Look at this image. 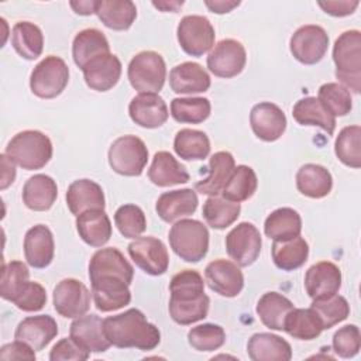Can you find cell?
Listing matches in <instances>:
<instances>
[{"mask_svg":"<svg viewBox=\"0 0 361 361\" xmlns=\"http://www.w3.org/2000/svg\"><path fill=\"white\" fill-rule=\"evenodd\" d=\"M286 116L282 109L271 102H261L251 109V130L257 138L265 142L279 140L286 130Z\"/></svg>","mask_w":361,"mask_h":361,"instance_id":"9a60e30c","label":"cell"},{"mask_svg":"<svg viewBox=\"0 0 361 361\" xmlns=\"http://www.w3.org/2000/svg\"><path fill=\"white\" fill-rule=\"evenodd\" d=\"M120 278L127 283L133 282L134 268L126 257L114 247L97 250L89 261V279Z\"/></svg>","mask_w":361,"mask_h":361,"instance_id":"2e32d148","label":"cell"},{"mask_svg":"<svg viewBox=\"0 0 361 361\" xmlns=\"http://www.w3.org/2000/svg\"><path fill=\"white\" fill-rule=\"evenodd\" d=\"M210 85L209 73L197 62H182L169 72V86L178 94L203 93Z\"/></svg>","mask_w":361,"mask_h":361,"instance_id":"484cf974","label":"cell"},{"mask_svg":"<svg viewBox=\"0 0 361 361\" xmlns=\"http://www.w3.org/2000/svg\"><path fill=\"white\" fill-rule=\"evenodd\" d=\"M247 354L252 361H289L290 344L272 333H255L247 343Z\"/></svg>","mask_w":361,"mask_h":361,"instance_id":"4316f807","label":"cell"},{"mask_svg":"<svg viewBox=\"0 0 361 361\" xmlns=\"http://www.w3.org/2000/svg\"><path fill=\"white\" fill-rule=\"evenodd\" d=\"M209 230L195 219H180L173 223L168 238L172 251L186 262H199L209 250Z\"/></svg>","mask_w":361,"mask_h":361,"instance_id":"277c9868","label":"cell"},{"mask_svg":"<svg viewBox=\"0 0 361 361\" xmlns=\"http://www.w3.org/2000/svg\"><path fill=\"white\" fill-rule=\"evenodd\" d=\"M110 168L123 176H140L148 162V148L135 135H121L109 148Z\"/></svg>","mask_w":361,"mask_h":361,"instance_id":"8992f818","label":"cell"},{"mask_svg":"<svg viewBox=\"0 0 361 361\" xmlns=\"http://www.w3.org/2000/svg\"><path fill=\"white\" fill-rule=\"evenodd\" d=\"M58 331V323L52 316H28L18 323L14 338L24 341L35 351H41L56 337Z\"/></svg>","mask_w":361,"mask_h":361,"instance_id":"7402d4cb","label":"cell"},{"mask_svg":"<svg viewBox=\"0 0 361 361\" xmlns=\"http://www.w3.org/2000/svg\"><path fill=\"white\" fill-rule=\"evenodd\" d=\"M90 300L92 293L87 286L75 278H65L54 288V309L62 317L76 319L83 316L90 309Z\"/></svg>","mask_w":361,"mask_h":361,"instance_id":"8fae6325","label":"cell"},{"mask_svg":"<svg viewBox=\"0 0 361 361\" xmlns=\"http://www.w3.org/2000/svg\"><path fill=\"white\" fill-rule=\"evenodd\" d=\"M358 1L353 0H344V1H319V7L324 10V13L333 16V17H345L355 11L358 7Z\"/></svg>","mask_w":361,"mask_h":361,"instance_id":"680465c9","label":"cell"},{"mask_svg":"<svg viewBox=\"0 0 361 361\" xmlns=\"http://www.w3.org/2000/svg\"><path fill=\"white\" fill-rule=\"evenodd\" d=\"M293 309V303L278 292L264 293L255 307L261 323L271 330H283L285 319Z\"/></svg>","mask_w":361,"mask_h":361,"instance_id":"d590c367","label":"cell"},{"mask_svg":"<svg viewBox=\"0 0 361 361\" xmlns=\"http://www.w3.org/2000/svg\"><path fill=\"white\" fill-rule=\"evenodd\" d=\"M298 190L312 199H322L331 192L333 178L329 169L317 164H305L296 172Z\"/></svg>","mask_w":361,"mask_h":361,"instance_id":"d6a6232c","label":"cell"},{"mask_svg":"<svg viewBox=\"0 0 361 361\" xmlns=\"http://www.w3.org/2000/svg\"><path fill=\"white\" fill-rule=\"evenodd\" d=\"M333 350L341 358H353L358 354L361 347L360 329L355 324L340 327L333 336Z\"/></svg>","mask_w":361,"mask_h":361,"instance_id":"db71d44e","label":"cell"},{"mask_svg":"<svg viewBox=\"0 0 361 361\" xmlns=\"http://www.w3.org/2000/svg\"><path fill=\"white\" fill-rule=\"evenodd\" d=\"M336 78L353 93L361 90V32L348 30L340 34L333 47Z\"/></svg>","mask_w":361,"mask_h":361,"instance_id":"3957f363","label":"cell"},{"mask_svg":"<svg viewBox=\"0 0 361 361\" xmlns=\"http://www.w3.org/2000/svg\"><path fill=\"white\" fill-rule=\"evenodd\" d=\"M199 199L193 189H178L164 192L155 203V210L165 223H175L193 214L197 209Z\"/></svg>","mask_w":361,"mask_h":361,"instance_id":"cb8c5ba5","label":"cell"},{"mask_svg":"<svg viewBox=\"0 0 361 361\" xmlns=\"http://www.w3.org/2000/svg\"><path fill=\"white\" fill-rule=\"evenodd\" d=\"M234 168L235 161L230 152L219 151L213 154L209 161V175L195 183V190L207 196L220 195Z\"/></svg>","mask_w":361,"mask_h":361,"instance_id":"83f0119b","label":"cell"},{"mask_svg":"<svg viewBox=\"0 0 361 361\" xmlns=\"http://www.w3.org/2000/svg\"><path fill=\"white\" fill-rule=\"evenodd\" d=\"M130 118L144 128H158L166 123L169 110L158 93H138L128 104Z\"/></svg>","mask_w":361,"mask_h":361,"instance_id":"e0dca14e","label":"cell"},{"mask_svg":"<svg viewBox=\"0 0 361 361\" xmlns=\"http://www.w3.org/2000/svg\"><path fill=\"white\" fill-rule=\"evenodd\" d=\"M319 102L336 118L347 116L353 109V97L348 89L337 82H329L319 87Z\"/></svg>","mask_w":361,"mask_h":361,"instance_id":"7dc6e473","label":"cell"},{"mask_svg":"<svg viewBox=\"0 0 361 361\" xmlns=\"http://www.w3.org/2000/svg\"><path fill=\"white\" fill-rule=\"evenodd\" d=\"M292 116L300 126H316L330 135L336 130V118L314 96H307L298 100L292 109Z\"/></svg>","mask_w":361,"mask_h":361,"instance_id":"74e56055","label":"cell"},{"mask_svg":"<svg viewBox=\"0 0 361 361\" xmlns=\"http://www.w3.org/2000/svg\"><path fill=\"white\" fill-rule=\"evenodd\" d=\"M172 300L189 302L204 295L203 276L195 269H183L175 274L169 282Z\"/></svg>","mask_w":361,"mask_h":361,"instance_id":"bcb514c9","label":"cell"},{"mask_svg":"<svg viewBox=\"0 0 361 361\" xmlns=\"http://www.w3.org/2000/svg\"><path fill=\"white\" fill-rule=\"evenodd\" d=\"M130 85L140 93H158L166 79V65L155 51H141L128 63Z\"/></svg>","mask_w":361,"mask_h":361,"instance_id":"5b68a950","label":"cell"},{"mask_svg":"<svg viewBox=\"0 0 361 361\" xmlns=\"http://www.w3.org/2000/svg\"><path fill=\"white\" fill-rule=\"evenodd\" d=\"M210 100L206 97H175L171 102V116L178 123L200 124L209 118Z\"/></svg>","mask_w":361,"mask_h":361,"instance_id":"ee69618b","label":"cell"},{"mask_svg":"<svg viewBox=\"0 0 361 361\" xmlns=\"http://www.w3.org/2000/svg\"><path fill=\"white\" fill-rule=\"evenodd\" d=\"M90 357V353L79 347L71 337L61 338L51 350V361H85Z\"/></svg>","mask_w":361,"mask_h":361,"instance_id":"9f6ffc18","label":"cell"},{"mask_svg":"<svg viewBox=\"0 0 361 361\" xmlns=\"http://www.w3.org/2000/svg\"><path fill=\"white\" fill-rule=\"evenodd\" d=\"M259 230L248 221L238 223L226 235V251L238 267H250L261 252Z\"/></svg>","mask_w":361,"mask_h":361,"instance_id":"30bf717a","label":"cell"},{"mask_svg":"<svg viewBox=\"0 0 361 361\" xmlns=\"http://www.w3.org/2000/svg\"><path fill=\"white\" fill-rule=\"evenodd\" d=\"M209 306H210V299L204 293L200 298L189 302L169 299L168 310H169L171 319L175 323L180 326H188L199 320H203L209 313Z\"/></svg>","mask_w":361,"mask_h":361,"instance_id":"681fc988","label":"cell"},{"mask_svg":"<svg viewBox=\"0 0 361 361\" xmlns=\"http://www.w3.org/2000/svg\"><path fill=\"white\" fill-rule=\"evenodd\" d=\"M152 6L162 10V11L176 13L178 8L183 6V1H152Z\"/></svg>","mask_w":361,"mask_h":361,"instance_id":"be15d7a7","label":"cell"},{"mask_svg":"<svg viewBox=\"0 0 361 361\" xmlns=\"http://www.w3.org/2000/svg\"><path fill=\"white\" fill-rule=\"evenodd\" d=\"M114 223L126 238H138L147 228L145 214L135 204L120 206L114 213Z\"/></svg>","mask_w":361,"mask_h":361,"instance_id":"f5cc1de1","label":"cell"},{"mask_svg":"<svg viewBox=\"0 0 361 361\" xmlns=\"http://www.w3.org/2000/svg\"><path fill=\"white\" fill-rule=\"evenodd\" d=\"M310 307L320 317L324 330L345 320L350 314V305L347 299L337 293L322 299H313Z\"/></svg>","mask_w":361,"mask_h":361,"instance_id":"c3c4849f","label":"cell"},{"mask_svg":"<svg viewBox=\"0 0 361 361\" xmlns=\"http://www.w3.org/2000/svg\"><path fill=\"white\" fill-rule=\"evenodd\" d=\"M341 288V271L330 261L313 264L305 274V289L309 298L322 299L337 293Z\"/></svg>","mask_w":361,"mask_h":361,"instance_id":"44dd1931","label":"cell"},{"mask_svg":"<svg viewBox=\"0 0 361 361\" xmlns=\"http://www.w3.org/2000/svg\"><path fill=\"white\" fill-rule=\"evenodd\" d=\"M128 254L134 264L152 276L164 275L169 267V254L165 244L152 235L134 238L128 244Z\"/></svg>","mask_w":361,"mask_h":361,"instance_id":"4fadbf2b","label":"cell"},{"mask_svg":"<svg viewBox=\"0 0 361 361\" xmlns=\"http://www.w3.org/2000/svg\"><path fill=\"white\" fill-rule=\"evenodd\" d=\"M302 217L292 207H279L274 210L264 223V233L274 241H285L300 235Z\"/></svg>","mask_w":361,"mask_h":361,"instance_id":"e575fe53","label":"cell"},{"mask_svg":"<svg viewBox=\"0 0 361 361\" xmlns=\"http://www.w3.org/2000/svg\"><path fill=\"white\" fill-rule=\"evenodd\" d=\"M204 281L213 292L224 298H235L244 288V275L240 267L224 258L206 265Z\"/></svg>","mask_w":361,"mask_h":361,"instance_id":"5bb4252c","label":"cell"},{"mask_svg":"<svg viewBox=\"0 0 361 361\" xmlns=\"http://www.w3.org/2000/svg\"><path fill=\"white\" fill-rule=\"evenodd\" d=\"M11 45L23 59H37L44 49V35L41 28L30 21L16 23L11 30Z\"/></svg>","mask_w":361,"mask_h":361,"instance_id":"8d00e7d4","label":"cell"},{"mask_svg":"<svg viewBox=\"0 0 361 361\" xmlns=\"http://www.w3.org/2000/svg\"><path fill=\"white\" fill-rule=\"evenodd\" d=\"M69 6L73 8V11L79 16H90V14H96V6H97V1L92 0H79V1H71Z\"/></svg>","mask_w":361,"mask_h":361,"instance_id":"6125c7cd","label":"cell"},{"mask_svg":"<svg viewBox=\"0 0 361 361\" xmlns=\"http://www.w3.org/2000/svg\"><path fill=\"white\" fill-rule=\"evenodd\" d=\"M323 323L312 309H292L285 319L283 331L298 340H313L323 331Z\"/></svg>","mask_w":361,"mask_h":361,"instance_id":"ab89813d","label":"cell"},{"mask_svg":"<svg viewBox=\"0 0 361 361\" xmlns=\"http://www.w3.org/2000/svg\"><path fill=\"white\" fill-rule=\"evenodd\" d=\"M69 337L89 353H104L111 345L103 329V320L97 314L76 317L69 329Z\"/></svg>","mask_w":361,"mask_h":361,"instance_id":"d6986e66","label":"cell"},{"mask_svg":"<svg viewBox=\"0 0 361 361\" xmlns=\"http://www.w3.org/2000/svg\"><path fill=\"white\" fill-rule=\"evenodd\" d=\"M173 149L182 159L200 161L210 154V140L200 130L182 128L175 135Z\"/></svg>","mask_w":361,"mask_h":361,"instance_id":"b9f144b4","label":"cell"},{"mask_svg":"<svg viewBox=\"0 0 361 361\" xmlns=\"http://www.w3.org/2000/svg\"><path fill=\"white\" fill-rule=\"evenodd\" d=\"M79 237L90 247H103L111 237V221L104 210H87L76 217Z\"/></svg>","mask_w":361,"mask_h":361,"instance_id":"4dcf8cb0","label":"cell"},{"mask_svg":"<svg viewBox=\"0 0 361 361\" xmlns=\"http://www.w3.org/2000/svg\"><path fill=\"white\" fill-rule=\"evenodd\" d=\"M110 45L106 35L97 28H86L79 31L72 42V56L78 68L83 69L85 65L93 58L109 54Z\"/></svg>","mask_w":361,"mask_h":361,"instance_id":"1f68e13d","label":"cell"},{"mask_svg":"<svg viewBox=\"0 0 361 361\" xmlns=\"http://www.w3.org/2000/svg\"><path fill=\"white\" fill-rule=\"evenodd\" d=\"M180 48L192 56H202L214 45V27L204 16H185L176 28Z\"/></svg>","mask_w":361,"mask_h":361,"instance_id":"ba28073f","label":"cell"},{"mask_svg":"<svg viewBox=\"0 0 361 361\" xmlns=\"http://www.w3.org/2000/svg\"><path fill=\"white\" fill-rule=\"evenodd\" d=\"M188 341L196 351H214L226 343V333L219 324L203 323L189 330Z\"/></svg>","mask_w":361,"mask_h":361,"instance_id":"816d5d0a","label":"cell"},{"mask_svg":"<svg viewBox=\"0 0 361 361\" xmlns=\"http://www.w3.org/2000/svg\"><path fill=\"white\" fill-rule=\"evenodd\" d=\"M68 209L73 216H79L87 210H104V192L99 183L90 179H78L72 182L65 195Z\"/></svg>","mask_w":361,"mask_h":361,"instance_id":"d4e9b609","label":"cell"},{"mask_svg":"<svg viewBox=\"0 0 361 361\" xmlns=\"http://www.w3.org/2000/svg\"><path fill=\"white\" fill-rule=\"evenodd\" d=\"M206 7L216 13V14H224V13H230L234 7L240 6V1H228V0H214V1H210V0H206L204 1Z\"/></svg>","mask_w":361,"mask_h":361,"instance_id":"94428289","label":"cell"},{"mask_svg":"<svg viewBox=\"0 0 361 361\" xmlns=\"http://www.w3.org/2000/svg\"><path fill=\"white\" fill-rule=\"evenodd\" d=\"M258 179L254 169L248 165H238L231 172L221 196L231 202H244L248 200L257 190Z\"/></svg>","mask_w":361,"mask_h":361,"instance_id":"7bdbcfd3","label":"cell"},{"mask_svg":"<svg viewBox=\"0 0 361 361\" xmlns=\"http://www.w3.org/2000/svg\"><path fill=\"white\" fill-rule=\"evenodd\" d=\"M241 206L237 202H231L223 196H209L203 203L202 214L207 226L214 230H224L231 226L240 216Z\"/></svg>","mask_w":361,"mask_h":361,"instance_id":"60d3db41","label":"cell"},{"mask_svg":"<svg viewBox=\"0 0 361 361\" xmlns=\"http://www.w3.org/2000/svg\"><path fill=\"white\" fill-rule=\"evenodd\" d=\"M69 82V68L66 62L48 55L35 65L30 76V89L39 99H54L59 96Z\"/></svg>","mask_w":361,"mask_h":361,"instance_id":"52a82bcc","label":"cell"},{"mask_svg":"<svg viewBox=\"0 0 361 361\" xmlns=\"http://www.w3.org/2000/svg\"><path fill=\"white\" fill-rule=\"evenodd\" d=\"M289 49L300 63L314 65L323 59L329 49V35L320 25H302L290 37Z\"/></svg>","mask_w":361,"mask_h":361,"instance_id":"9c48e42d","label":"cell"},{"mask_svg":"<svg viewBox=\"0 0 361 361\" xmlns=\"http://www.w3.org/2000/svg\"><path fill=\"white\" fill-rule=\"evenodd\" d=\"M148 178L159 188L186 183L190 179L186 168L168 151H158L154 155L148 169Z\"/></svg>","mask_w":361,"mask_h":361,"instance_id":"f546056e","label":"cell"},{"mask_svg":"<svg viewBox=\"0 0 361 361\" xmlns=\"http://www.w3.org/2000/svg\"><path fill=\"white\" fill-rule=\"evenodd\" d=\"M21 196L24 204L30 210L47 212L54 206L58 197V186L51 176L37 173L28 178V180L24 183Z\"/></svg>","mask_w":361,"mask_h":361,"instance_id":"f1b7e54d","label":"cell"},{"mask_svg":"<svg viewBox=\"0 0 361 361\" xmlns=\"http://www.w3.org/2000/svg\"><path fill=\"white\" fill-rule=\"evenodd\" d=\"M334 152L341 164L358 169L361 166V127H344L336 138Z\"/></svg>","mask_w":361,"mask_h":361,"instance_id":"f6af8a7d","label":"cell"},{"mask_svg":"<svg viewBox=\"0 0 361 361\" xmlns=\"http://www.w3.org/2000/svg\"><path fill=\"white\" fill-rule=\"evenodd\" d=\"M247 62L244 45L233 38H226L217 42L209 52L206 63L209 71L223 79H230L240 75Z\"/></svg>","mask_w":361,"mask_h":361,"instance_id":"7c38bea8","label":"cell"},{"mask_svg":"<svg viewBox=\"0 0 361 361\" xmlns=\"http://www.w3.org/2000/svg\"><path fill=\"white\" fill-rule=\"evenodd\" d=\"M274 264L282 271L300 268L309 257V244L300 235L285 241H274L271 247Z\"/></svg>","mask_w":361,"mask_h":361,"instance_id":"f35d334b","label":"cell"},{"mask_svg":"<svg viewBox=\"0 0 361 361\" xmlns=\"http://www.w3.org/2000/svg\"><path fill=\"white\" fill-rule=\"evenodd\" d=\"M96 14L107 28L126 31L137 18V7L130 0H100L96 6Z\"/></svg>","mask_w":361,"mask_h":361,"instance_id":"836d02e7","label":"cell"},{"mask_svg":"<svg viewBox=\"0 0 361 361\" xmlns=\"http://www.w3.org/2000/svg\"><path fill=\"white\" fill-rule=\"evenodd\" d=\"M103 329L110 344L117 348L149 351L161 343L158 327L149 323L138 309H128L120 314L106 317Z\"/></svg>","mask_w":361,"mask_h":361,"instance_id":"6da1fadb","label":"cell"},{"mask_svg":"<svg viewBox=\"0 0 361 361\" xmlns=\"http://www.w3.org/2000/svg\"><path fill=\"white\" fill-rule=\"evenodd\" d=\"M92 298L100 312H114L127 306L131 300L130 283L120 278H96L90 281Z\"/></svg>","mask_w":361,"mask_h":361,"instance_id":"ac0fdd59","label":"cell"},{"mask_svg":"<svg viewBox=\"0 0 361 361\" xmlns=\"http://www.w3.org/2000/svg\"><path fill=\"white\" fill-rule=\"evenodd\" d=\"M86 85L96 92H107L113 89L121 76L120 59L109 52L89 61L82 69Z\"/></svg>","mask_w":361,"mask_h":361,"instance_id":"ffe728a7","label":"cell"},{"mask_svg":"<svg viewBox=\"0 0 361 361\" xmlns=\"http://www.w3.org/2000/svg\"><path fill=\"white\" fill-rule=\"evenodd\" d=\"M11 303L23 312H38L47 305L45 288L38 282L28 281Z\"/></svg>","mask_w":361,"mask_h":361,"instance_id":"11a10c76","label":"cell"},{"mask_svg":"<svg viewBox=\"0 0 361 361\" xmlns=\"http://www.w3.org/2000/svg\"><path fill=\"white\" fill-rule=\"evenodd\" d=\"M30 281V271L21 261H10L1 268L0 279V296L4 300L13 302L16 296Z\"/></svg>","mask_w":361,"mask_h":361,"instance_id":"f907efd6","label":"cell"},{"mask_svg":"<svg viewBox=\"0 0 361 361\" xmlns=\"http://www.w3.org/2000/svg\"><path fill=\"white\" fill-rule=\"evenodd\" d=\"M35 350H32L28 344L24 341L16 340L13 343L4 344L0 348V358L1 360H28L34 361L35 360Z\"/></svg>","mask_w":361,"mask_h":361,"instance_id":"6f0895ef","label":"cell"},{"mask_svg":"<svg viewBox=\"0 0 361 361\" xmlns=\"http://www.w3.org/2000/svg\"><path fill=\"white\" fill-rule=\"evenodd\" d=\"M24 257L32 268H47L55 254V243L52 231L44 224H35L28 228L24 237Z\"/></svg>","mask_w":361,"mask_h":361,"instance_id":"603a6c76","label":"cell"},{"mask_svg":"<svg viewBox=\"0 0 361 361\" xmlns=\"http://www.w3.org/2000/svg\"><path fill=\"white\" fill-rule=\"evenodd\" d=\"M52 151V142L48 135L38 130H24L7 142L4 154L20 168L35 171L49 162Z\"/></svg>","mask_w":361,"mask_h":361,"instance_id":"7a4b0ae2","label":"cell"},{"mask_svg":"<svg viewBox=\"0 0 361 361\" xmlns=\"http://www.w3.org/2000/svg\"><path fill=\"white\" fill-rule=\"evenodd\" d=\"M0 162H1V180H0V189L4 190L7 189L16 179V166L14 162L3 152L0 155Z\"/></svg>","mask_w":361,"mask_h":361,"instance_id":"91938a15","label":"cell"}]
</instances>
